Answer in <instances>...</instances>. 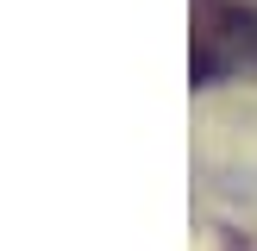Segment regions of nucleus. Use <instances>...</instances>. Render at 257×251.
Instances as JSON below:
<instances>
[{"instance_id": "nucleus-1", "label": "nucleus", "mask_w": 257, "mask_h": 251, "mask_svg": "<svg viewBox=\"0 0 257 251\" xmlns=\"http://www.w3.org/2000/svg\"><path fill=\"white\" fill-rule=\"evenodd\" d=\"M251 57H257V7H245V0H195V44H188L195 88H220Z\"/></svg>"}]
</instances>
